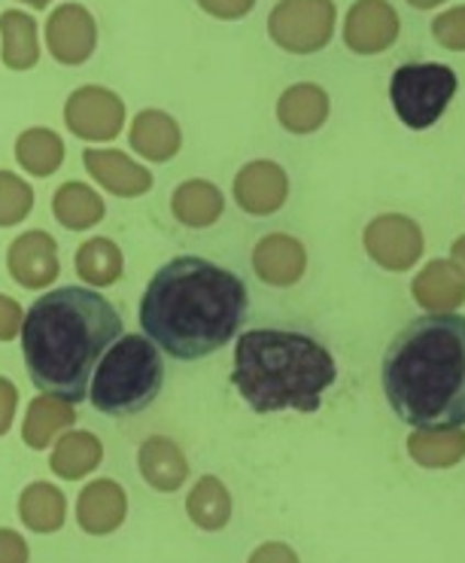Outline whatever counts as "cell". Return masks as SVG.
Listing matches in <instances>:
<instances>
[{
  "instance_id": "cell-11",
  "label": "cell",
  "mask_w": 465,
  "mask_h": 563,
  "mask_svg": "<svg viewBox=\"0 0 465 563\" xmlns=\"http://www.w3.org/2000/svg\"><path fill=\"white\" fill-rule=\"evenodd\" d=\"M52 55L65 65H79L86 62L95 49V22L86 10L79 7H62L55 10L46 27Z\"/></svg>"
},
{
  "instance_id": "cell-20",
  "label": "cell",
  "mask_w": 465,
  "mask_h": 563,
  "mask_svg": "<svg viewBox=\"0 0 465 563\" xmlns=\"http://www.w3.org/2000/svg\"><path fill=\"white\" fill-rule=\"evenodd\" d=\"M432 37L453 53H465V7H453L432 22Z\"/></svg>"
},
{
  "instance_id": "cell-9",
  "label": "cell",
  "mask_w": 465,
  "mask_h": 563,
  "mask_svg": "<svg viewBox=\"0 0 465 563\" xmlns=\"http://www.w3.org/2000/svg\"><path fill=\"white\" fill-rule=\"evenodd\" d=\"M399 37V13L387 0H356L344 22V40L353 53L377 55Z\"/></svg>"
},
{
  "instance_id": "cell-1",
  "label": "cell",
  "mask_w": 465,
  "mask_h": 563,
  "mask_svg": "<svg viewBox=\"0 0 465 563\" xmlns=\"http://www.w3.org/2000/svg\"><path fill=\"white\" fill-rule=\"evenodd\" d=\"M244 317V280L201 256L162 265L141 301L143 335L182 363L217 354L237 335Z\"/></svg>"
},
{
  "instance_id": "cell-22",
  "label": "cell",
  "mask_w": 465,
  "mask_h": 563,
  "mask_svg": "<svg viewBox=\"0 0 465 563\" xmlns=\"http://www.w3.org/2000/svg\"><path fill=\"white\" fill-rule=\"evenodd\" d=\"M198 3L204 7L207 13L220 15V19H237V15L250 13L256 0H198Z\"/></svg>"
},
{
  "instance_id": "cell-7",
  "label": "cell",
  "mask_w": 465,
  "mask_h": 563,
  "mask_svg": "<svg viewBox=\"0 0 465 563\" xmlns=\"http://www.w3.org/2000/svg\"><path fill=\"white\" fill-rule=\"evenodd\" d=\"M272 37L296 55L323 49L335 31L332 0H280L268 22Z\"/></svg>"
},
{
  "instance_id": "cell-14",
  "label": "cell",
  "mask_w": 465,
  "mask_h": 563,
  "mask_svg": "<svg viewBox=\"0 0 465 563\" xmlns=\"http://www.w3.org/2000/svg\"><path fill=\"white\" fill-rule=\"evenodd\" d=\"M277 113H280V122L289 132H317L329 117V95L320 86L301 82V86H292L289 92H284Z\"/></svg>"
},
{
  "instance_id": "cell-18",
  "label": "cell",
  "mask_w": 465,
  "mask_h": 563,
  "mask_svg": "<svg viewBox=\"0 0 465 563\" xmlns=\"http://www.w3.org/2000/svg\"><path fill=\"white\" fill-rule=\"evenodd\" d=\"M3 27V58L10 67H31L37 62L34 22L22 13H7L0 19Z\"/></svg>"
},
{
  "instance_id": "cell-25",
  "label": "cell",
  "mask_w": 465,
  "mask_h": 563,
  "mask_svg": "<svg viewBox=\"0 0 465 563\" xmlns=\"http://www.w3.org/2000/svg\"><path fill=\"white\" fill-rule=\"evenodd\" d=\"M27 3H34V7H46L49 0H27Z\"/></svg>"
},
{
  "instance_id": "cell-10",
  "label": "cell",
  "mask_w": 465,
  "mask_h": 563,
  "mask_svg": "<svg viewBox=\"0 0 465 563\" xmlns=\"http://www.w3.org/2000/svg\"><path fill=\"white\" fill-rule=\"evenodd\" d=\"M67 122L82 137H113L122 125V101L103 89H79L70 95Z\"/></svg>"
},
{
  "instance_id": "cell-3",
  "label": "cell",
  "mask_w": 465,
  "mask_h": 563,
  "mask_svg": "<svg viewBox=\"0 0 465 563\" xmlns=\"http://www.w3.org/2000/svg\"><path fill=\"white\" fill-rule=\"evenodd\" d=\"M384 390L411 427H465V317L432 311L401 329L384 356Z\"/></svg>"
},
{
  "instance_id": "cell-23",
  "label": "cell",
  "mask_w": 465,
  "mask_h": 563,
  "mask_svg": "<svg viewBox=\"0 0 465 563\" xmlns=\"http://www.w3.org/2000/svg\"><path fill=\"white\" fill-rule=\"evenodd\" d=\"M451 250H453V263L460 265V268H463V275H465V235L460 238V241H456Z\"/></svg>"
},
{
  "instance_id": "cell-13",
  "label": "cell",
  "mask_w": 465,
  "mask_h": 563,
  "mask_svg": "<svg viewBox=\"0 0 465 563\" xmlns=\"http://www.w3.org/2000/svg\"><path fill=\"white\" fill-rule=\"evenodd\" d=\"M286 177L272 162H256L237 177V201L253 213H272L284 205Z\"/></svg>"
},
{
  "instance_id": "cell-19",
  "label": "cell",
  "mask_w": 465,
  "mask_h": 563,
  "mask_svg": "<svg viewBox=\"0 0 465 563\" xmlns=\"http://www.w3.org/2000/svg\"><path fill=\"white\" fill-rule=\"evenodd\" d=\"M189 511H192V518L198 521V525H204V527L225 525V521H229V497H225V490H222L220 482L204 478L201 487L192 494V499H189Z\"/></svg>"
},
{
  "instance_id": "cell-24",
  "label": "cell",
  "mask_w": 465,
  "mask_h": 563,
  "mask_svg": "<svg viewBox=\"0 0 465 563\" xmlns=\"http://www.w3.org/2000/svg\"><path fill=\"white\" fill-rule=\"evenodd\" d=\"M411 7H417V10H432V7H439V3H444V0H408Z\"/></svg>"
},
{
  "instance_id": "cell-15",
  "label": "cell",
  "mask_w": 465,
  "mask_h": 563,
  "mask_svg": "<svg viewBox=\"0 0 465 563\" xmlns=\"http://www.w3.org/2000/svg\"><path fill=\"white\" fill-rule=\"evenodd\" d=\"M256 268L268 284H296L305 272V250L286 235L265 238L256 250Z\"/></svg>"
},
{
  "instance_id": "cell-21",
  "label": "cell",
  "mask_w": 465,
  "mask_h": 563,
  "mask_svg": "<svg viewBox=\"0 0 465 563\" xmlns=\"http://www.w3.org/2000/svg\"><path fill=\"white\" fill-rule=\"evenodd\" d=\"M58 137L55 134H43V132H31L27 137L19 141V158L31 165V168L37 170H46V168H55L58 162H52L46 158V150H58Z\"/></svg>"
},
{
  "instance_id": "cell-17",
  "label": "cell",
  "mask_w": 465,
  "mask_h": 563,
  "mask_svg": "<svg viewBox=\"0 0 465 563\" xmlns=\"http://www.w3.org/2000/svg\"><path fill=\"white\" fill-rule=\"evenodd\" d=\"M134 146L146 153L150 158H168L177 153V125L174 119L162 117V113H141L137 117V125H134V134H131Z\"/></svg>"
},
{
  "instance_id": "cell-8",
  "label": "cell",
  "mask_w": 465,
  "mask_h": 563,
  "mask_svg": "<svg viewBox=\"0 0 465 563\" xmlns=\"http://www.w3.org/2000/svg\"><path fill=\"white\" fill-rule=\"evenodd\" d=\"M365 250L372 253L377 265H384L389 272H408L423 256V232L413 220L399 213L377 217L375 223L365 229Z\"/></svg>"
},
{
  "instance_id": "cell-16",
  "label": "cell",
  "mask_w": 465,
  "mask_h": 563,
  "mask_svg": "<svg viewBox=\"0 0 465 563\" xmlns=\"http://www.w3.org/2000/svg\"><path fill=\"white\" fill-rule=\"evenodd\" d=\"M408 454L427 470H447L465 457V430H417L408 439Z\"/></svg>"
},
{
  "instance_id": "cell-2",
  "label": "cell",
  "mask_w": 465,
  "mask_h": 563,
  "mask_svg": "<svg viewBox=\"0 0 465 563\" xmlns=\"http://www.w3.org/2000/svg\"><path fill=\"white\" fill-rule=\"evenodd\" d=\"M122 335L113 301L82 287H62L40 296L25 314L22 354L40 394L62 402L89 396L95 368L107 347Z\"/></svg>"
},
{
  "instance_id": "cell-6",
  "label": "cell",
  "mask_w": 465,
  "mask_h": 563,
  "mask_svg": "<svg viewBox=\"0 0 465 563\" xmlns=\"http://www.w3.org/2000/svg\"><path fill=\"white\" fill-rule=\"evenodd\" d=\"M456 86L460 79L447 65H401L389 82V98L401 122L413 132H423L447 110Z\"/></svg>"
},
{
  "instance_id": "cell-12",
  "label": "cell",
  "mask_w": 465,
  "mask_h": 563,
  "mask_svg": "<svg viewBox=\"0 0 465 563\" xmlns=\"http://www.w3.org/2000/svg\"><path fill=\"white\" fill-rule=\"evenodd\" d=\"M413 299L427 311H456L465 301V275L456 263H429L413 280Z\"/></svg>"
},
{
  "instance_id": "cell-5",
  "label": "cell",
  "mask_w": 465,
  "mask_h": 563,
  "mask_svg": "<svg viewBox=\"0 0 465 563\" xmlns=\"http://www.w3.org/2000/svg\"><path fill=\"white\" fill-rule=\"evenodd\" d=\"M162 384L165 363L153 341L146 335H119L91 375L89 399L107 418H131L153 406Z\"/></svg>"
},
{
  "instance_id": "cell-4",
  "label": "cell",
  "mask_w": 465,
  "mask_h": 563,
  "mask_svg": "<svg viewBox=\"0 0 465 563\" xmlns=\"http://www.w3.org/2000/svg\"><path fill=\"white\" fill-rule=\"evenodd\" d=\"M335 378V356L301 332L250 329L234 347L232 384L256 415L317 411Z\"/></svg>"
}]
</instances>
